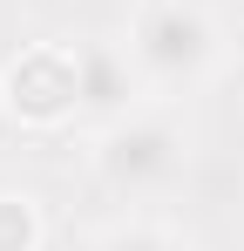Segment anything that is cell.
Returning <instances> with one entry per match:
<instances>
[{
	"instance_id": "obj_1",
	"label": "cell",
	"mask_w": 244,
	"mask_h": 251,
	"mask_svg": "<svg viewBox=\"0 0 244 251\" xmlns=\"http://www.w3.org/2000/svg\"><path fill=\"white\" fill-rule=\"evenodd\" d=\"M210 21H203L197 7H183V0H156V7H143V21H136V34H129V61H136V75H149L163 88H183L197 82L203 68H210Z\"/></svg>"
},
{
	"instance_id": "obj_2",
	"label": "cell",
	"mask_w": 244,
	"mask_h": 251,
	"mask_svg": "<svg viewBox=\"0 0 244 251\" xmlns=\"http://www.w3.org/2000/svg\"><path fill=\"white\" fill-rule=\"evenodd\" d=\"M7 109L21 123H61L81 109V48H27L14 68H7Z\"/></svg>"
},
{
	"instance_id": "obj_3",
	"label": "cell",
	"mask_w": 244,
	"mask_h": 251,
	"mask_svg": "<svg viewBox=\"0 0 244 251\" xmlns=\"http://www.w3.org/2000/svg\"><path fill=\"white\" fill-rule=\"evenodd\" d=\"M176 129L170 123H116L109 136H102V176L116 183V190H149V183H163L170 170H176Z\"/></svg>"
},
{
	"instance_id": "obj_4",
	"label": "cell",
	"mask_w": 244,
	"mask_h": 251,
	"mask_svg": "<svg viewBox=\"0 0 244 251\" xmlns=\"http://www.w3.org/2000/svg\"><path fill=\"white\" fill-rule=\"evenodd\" d=\"M129 88H136V75H129V48H81V109H122L129 102Z\"/></svg>"
},
{
	"instance_id": "obj_5",
	"label": "cell",
	"mask_w": 244,
	"mask_h": 251,
	"mask_svg": "<svg viewBox=\"0 0 244 251\" xmlns=\"http://www.w3.org/2000/svg\"><path fill=\"white\" fill-rule=\"evenodd\" d=\"M41 224H34V204L27 197H0V251H34Z\"/></svg>"
},
{
	"instance_id": "obj_6",
	"label": "cell",
	"mask_w": 244,
	"mask_h": 251,
	"mask_svg": "<svg viewBox=\"0 0 244 251\" xmlns=\"http://www.w3.org/2000/svg\"><path fill=\"white\" fill-rule=\"evenodd\" d=\"M102 251H176V245H170L163 231H116Z\"/></svg>"
}]
</instances>
